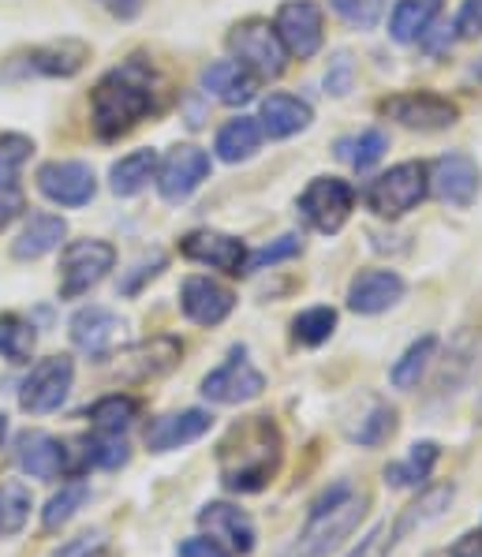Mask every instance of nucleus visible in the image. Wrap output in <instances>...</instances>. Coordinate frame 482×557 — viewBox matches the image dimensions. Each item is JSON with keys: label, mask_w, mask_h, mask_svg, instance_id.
Masks as SVG:
<instances>
[{"label": "nucleus", "mask_w": 482, "mask_h": 557, "mask_svg": "<svg viewBox=\"0 0 482 557\" xmlns=\"http://www.w3.org/2000/svg\"><path fill=\"white\" fill-rule=\"evenodd\" d=\"M281 460L284 442L277 423L270 416L239 419L218 449L221 483L232 494H258L273 483V475L281 471Z\"/></svg>", "instance_id": "1"}, {"label": "nucleus", "mask_w": 482, "mask_h": 557, "mask_svg": "<svg viewBox=\"0 0 482 557\" xmlns=\"http://www.w3.org/2000/svg\"><path fill=\"white\" fill-rule=\"evenodd\" d=\"M158 109V79L146 60H127L98 79L90 90V124L98 139L113 143Z\"/></svg>", "instance_id": "2"}, {"label": "nucleus", "mask_w": 482, "mask_h": 557, "mask_svg": "<svg viewBox=\"0 0 482 557\" xmlns=\"http://www.w3.org/2000/svg\"><path fill=\"white\" fill-rule=\"evenodd\" d=\"M363 517H367L363 494H356L351 483H333L330 491L318 494L311 512H307L304 531L277 557H325L359 528Z\"/></svg>", "instance_id": "3"}, {"label": "nucleus", "mask_w": 482, "mask_h": 557, "mask_svg": "<svg viewBox=\"0 0 482 557\" xmlns=\"http://www.w3.org/2000/svg\"><path fill=\"white\" fill-rule=\"evenodd\" d=\"M430 195V180L423 161H400L390 173L374 176L367 187V206L385 221H397L411 213Z\"/></svg>", "instance_id": "4"}, {"label": "nucleus", "mask_w": 482, "mask_h": 557, "mask_svg": "<svg viewBox=\"0 0 482 557\" xmlns=\"http://www.w3.org/2000/svg\"><path fill=\"white\" fill-rule=\"evenodd\" d=\"M225 46L232 60H236L239 67H247L255 79H277V75H284V67H288V53H284L277 30L265 20L236 23V27L228 30Z\"/></svg>", "instance_id": "5"}, {"label": "nucleus", "mask_w": 482, "mask_h": 557, "mask_svg": "<svg viewBox=\"0 0 482 557\" xmlns=\"http://www.w3.org/2000/svg\"><path fill=\"white\" fill-rule=\"evenodd\" d=\"M116 265V247L109 239H72L60 255V296L79 299L98 288Z\"/></svg>", "instance_id": "6"}, {"label": "nucleus", "mask_w": 482, "mask_h": 557, "mask_svg": "<svg viewBox=\"0 0 482 557\" xmlns=\"http://www.w3.org/2000/svg\"><path fill=\"white\" fill-rule=\"evenodd\" d=\"M356 210V187L341 176H314L299 195V213L322 236H337Z\"/></svg>", "instance_id": "7"}, {"label": "nucleus", "mask_w": 482, "mask_h": 557, "mask_svg": "<svg viewBox=\"0 0 482 557\" xmlns=\"http://www.w3.org/2000/svg\"><path fill=\"white\" fill-rule=\"evenodd\" d=\"M273 30H277L284 53L296 60H311L325 41L322 8L314 0H284L277 15H273Z\"/></svg>", "instance_id": "8"}, {"label": "nucleus", "mask_w": 482, "mask_h": 557, "mask_svg": "<svg viewBox=\"0 0 482 557\" xmlns=\"http://www.w3.org/2000/svg\"><path fill=\"white\" fill-rule=\"evenodd\" d=\"M75 382V363L72 356H49L41 363L30 367L27 382L20 389V408L30 411V416H49L67 400Z\"/></svg>", "instance_id": "9"}, {"label": "nucleus", "mask_w": 482, "mask_h": 557, "mask_svg": "<svg viewBox=\"0 0 482 557\" xmlns=\"http://www.w3.org/2000/svg\"><path fill=\"white\" fill-rule=\"evenodd\" d=\"M427 180H430V195L456 206V210H468V206L475 202L479 191H482L479 161L471 158V153H464V150L442 153L434 165H427Z\"/></svg>", "instance_id": "10"}, {"label": "nucleus", "mask_w": 482, "mask_h": 557, "mask_svg": "<svg viewBox=\"0 0 482 557\" xmlns=\"http://www.w3.org/2000/svg\"><path fill=\"white\" fill-rule=\"evenodd\" d=\"M382 116L397 120V124L411 127V132H445L460 120V106L442 94L430 90H411V94H397V98H385Z\"/></svg>", "instance_id": "11"}, {"label": "nucleus", "mask_w": 482, "mask_h": 557, "mask_svg": "<svg viewBox=\"0 0 482 557\" xmlns=\"http://www.w3.org/2000/svg\"><path fill=\"white\" fill-rule=\"evenodd\" d=\"M265 374L247 359L244 348H236L218 371H210L202 379V397L210 405H247V400L262 397Z\"/></svg>", "instance_id": "12"}, {"label": "nucleus", "mask_w": 482, "mask_h": 557, "mask_svg": "<svg viewBox=\"0 0 482 557\" xmlns=\"http://www.w3.org/2000/svg\"><path fill=\"white\" fill-rule=\"evenodd\" d=\"M90 60V46L79 38H60L46 41V46H34L30 53L15 60V67L8 75H41V79H72L79 75Z\"/></svg>", "instance_id": "13"}, {"label": "nucleus", "mask_w": 482, "mask_h": 557, "mask_svg": "<svg viewBox=\"0 0 482 557\" xmlns=\"http://www.w3.org/2000/svg\"><path fill=\"white\" fill-rule=\"evenodd\" d=\"M210 176V153L199 147H176L165 153V161H158V195L165 202H184L202 187V180Z\"/></svg>", "instance_id": "14"}, {"label": "nucleus", "mask_w": 482, "mask_h": 557, "mask_svg": "<svg viewBox=\"0 0 482 557\" xmlns=\"http://www.w3.org/2000/svg\"><path fill=\"white\" fill-rule=\"evenodd\" d=\"M180 255L187 262L210 265V270L232 273V277H244V262H247V244L218 228H195L180 239Z\"/></svg>", "instance_id": "15"}, {"label": "nucleus", "mask_w": 482, "mask_h": 557, "mask_svg": "<svg viewBox=\"0 0 482 557\" xmlns=\"http://www.w3.org/2000/svg\"><path fill=\"white\" fill-rule=\"evenodd\" d=\"M38 191L57 206H86L98 195V180L86 161H46L38 169Z\"/></svg>", "instance_id": "16"}, {"label": "nucleus", "mask_w": 482, "mask_h": 557, "mask_svg": "<svg viewBox=\"0 0 482 557\" xmlns=\"http://www.w3.org/2000/svg\"><path fill=\"white\" fill-rule=\"evenodd\" d=\"M180 356H184V345L176 337H150L120 352L116 374L124 382H153L169 374L180 363Z\"/></svg>", "instance_id": "17"}, {"label": "nucleus", "mask_w": 482, "mask_h": 557, "mask_svg": "<svg viewBox=\"0 0 482 557\" xmlns=\"http://www.w3.org/2000/svg\"><path fill=\"white\" fill-rule=\"evenodd\" d=\"M232 307H236V293L213 277L195 273V277H187L184 285H180V311L195 325H206V330L221 325L232 314Z\"/></svg>", "instance_id": "18"}, {"label": "nucleus", "mask_w": 482, "mask_h": 557, "mask_svg": "<svg viewBox=\"0 0 482 557\" xmlns=\"http://www.w3.org/2000/svg\"><path fill=\"white\" fill-rule=\"evenodd\" d=\"M15 460L30 479H60L75 471L72 449H64V442H57L46 431H23L15 438Z\"/></svg>", "instance_id": "19"}, {"label": "nucleus", "mask_w": 482, "mask_h": 557, "mask_svg": "<svg viewBox=\"0 0 482 557\" xmlns=\"http://www.w3.org/2000/svg\"><path fill=\"white\" fill-rule=\"evenodd\" d=\"M199 528L210 539H218L228 554H239V557L251 554L255 543H258L255 520L247 517L239 505H228V502H210V505H206V509L199 512Z\"/></svg>", "instance_id": "20"}, {"label": "nucleus", "mask_w": 482, "mask_h": 557, "mask_svg": "<svg viewBox=\"0 0 482 557\" xmlns=\"http://www.w3.org/2000/svg\"><path fill=\"white\" fill-rule=\"evenodd\" d=\"M404 277L397 270H363L348 285V307L356 314H382L404 299Z\"/></svg>", "instance_id": "21"}, {"label": "nucleus", "mask_w": 482, "mask_h": 557, "mask_svg": "<svg viewBox=\"0 0 482 557\" xmlns=\"http://www.w3.org/2000/svg\"><path fill=\"white\" fill-rule=\"evenodd\" d=\"M120 330H124V322H120L109 307L90 304L72 314V345L90 359H106L113 352Z\"/></svg>", "instance_id": "22"}, {"label": "nucleus", "mask_w": 482, "mask_h": 557, "mask_svg": "<svg viewBox=\"0 0 482 557\" xmlns=\"http://www.w3.org/2000/svg\"><path fill=\"white\" fill-rule=\"evenodd\" d=\"M210 426H213V416L202 408H187V411H176V416H161L146 426V449L172 453V449H180V445L199 442Z\"/></svg>", "instance_id": "23"}, {"label": "nucleus", "mask_w": 482, "mask_h": 557, "mask_svg": "<svg viewBox=\"0 0 482 557\" xmlns=\"http://www.w3.org/2000/svg\"><path fill=\"white\" fill-rule=\"evenodd\" d=\"M311 120L314 109L296 94H270V98H262V109H258V124H262V135H270V139H292V135L307 132Z\"/></svg>", "instance_id": "24"}, {"label": "nucleus", "mask_w": 482, "mask_h": 557, "mask_svg": "<svg viewBox=\"0 0 482 557\" xmlns=\"http://www.w3.org/2000/svg\"><path fill=\"white\" fill-rule=\"evenodd\" d=\"M202 90L213 94L221 106H247L258 90V79L236 60H213L210 67H202Z\"/></svg>", "instance_id": "25"}, {"label": "nucleus", "mask_w": 482, "mask_h": 557, "mask_svg": "<svg viewBox=\"0 0 482 557\" xmlns=\"http://www.w3.org/2000/svg\"><path fill=\"white\" fill-rule=\"evenodd\" d=\"M64 236H67V221L64 218H57V213H34V218L27 221V228L15 236L12 259L15 262L41 259V255L57 251V247L64 244Z\"/></svg>", "instance_id": "26"}, {"label": "nucleus", "mask_w": 482, "mask_h": 557, "mask_svg": "<svg viewBox=\"0 0 482 557\" xmlns=\"http://www.w3.org/2000/svg\"><path fill=\"white\" fill-rule=\"evenodd\" d=\"M442 15V0H400L390 15V38L397 46H416Z\"/></svg>", "instance_id": "27"}, {"label": "nucleus", "mask_w": 482, "mask_h": 557, "mask_svg": "<svg viewBox=\"0 0 482 557\" xmlns=\"http://www.w3.org/2000/svg\"><path fill=\"white\" fill-rule=\"evenodd\" d=\"M262 124H258L255 116H236L228 120L225 127L218 132V143H213V150H218V158L225 161V165H239V161H251L258 147H262Z\"/></svg>", "instance_id": "28"}, {"label": "nucleus", "mask_w": 482, "mask_h": 557, "mask_svg": "<svg viewBox=\"0 0 482 557\" xmlns=\"http://www.w3.org/2000/svg\"><path fill=\"white\" fill-rule=\"evenodd\" d=\"M158 176V153L153 150H132L109 169V187L120 199H132L150 187V180Z\"/></svg>", "instance_id": "29"}, {"label": "nucleus", "mask_w": 482, "mask_h": 557, "mask_svg": "<svg viewBox=\"0 0 482 557\" xmlns=\"http://www.w3.org/2000/svg\"><path fill=\"white\" fill-rule=\"evenodd\" d=\"M437 457H442V445L437 442H416L408 453V460H397V465L385 468V483L393 491H411V486H427L430 471H434Z\"/></svg>", "instance_id": "30"}, {"label": "nucleus", "mask_w": 482, "mask_h": 557, "mask_svg": "<svg viewBox=\"0 0 482 557\" xmlns=\"http://www.w3.org/2000/svg\"><path fill=\"white\" fill-rule=\"evenodd\" d=\"M75 460V471L83 468H106V471H116L132 460V449H127L124 434H90V438L79 442V449H72Z\"/></svg>", "instance_id": "31"}, {"label": "nucleus", "mask_w": 482, "mask_h": 557, "mask_svg": "<svg viewBox=\"0 0 482 557\" xmlns=\"http://www.w3.org/2000/svg\"><path fill=\"white\" fill-rule=\"evenodd\" d=\"M453 498H456V486L453 483L427 486V491L419 494V498L411 502L397 520H393V524H397V535L404 539V535H411L416 528H423V524H430V520H437L453 505Z\"/></svg>", "instance_id": "32"}, {"label": "nucleus", "mask_w": 482, "mask_h": 557, "mask_svg": "<svg viewBox=\"0 0 482 557\" xmlns=\"http://www.w3.org/2000/svg\"><path fill=\"white\" fill-rule=\"evenodd\" d=\"M397 434V408L382 397H370V408L359 416L356 426H348V438L367 445V449H378Z\"/></svg>", "instance_id": "33"}, {"label": "nucleus", "mask_w": 482, "mask_h": 557, "mask_svg": "<svg viewBox=\"0 0 482 557\" xmlns=\"http://www.w3.org/2000/svg\"><path fill=\"white\" fill-rule=\"evenodd\" d=\"M135 416H139V400L124 397V393H109V397L94 400V405L86 408V419H90L94 431H101V434H124L127 426L135 423Z\"/></svg>", "instance_id": "34"}, {"label": "nucleus", "mask_w": 482, "mask_h": 557, "mask_svg": "<svg viewBox=\"0 0 482 557\" xmlns=\"http://www.w3.org/2000/svg\"><path fill=\"white\" fill-rule=\"evenodd\" d=\"M385 150H390V135H385L382 127H367V132L337 143V158L348 161L356 173H367L370 165H378V161L385 158Z\"/></svg>", "instance_id": "35"}, {"label": "nucleus", "mask_w": 482, "mask_h": 557, "mask_svg": "<svg viewBox=\"0 0 482 557\" xmlns=\"http://www.w3.org/2000/svg\"><path fill=\"white\" fill-rule=\"evenodd\" d=\"M434 356H437V337H419L416 345H408V352L393 363L390 382L397 385V389H416V385L423 382V374L430 371V363H434Z\"/></svg>", "instance_id": "36"}, {"label": "nucleus", "mask_w": 482, "mask_h": 557, "mask_svg": "<svg viewBox=\"0 0 482 557\" xmlns=\"http://www.w3.org/2000/svg\"><path fill=\"white\" fill-rule=\"evenodd\" d=\"M34 341H38V333H34V325L27 319H20V314H0V356H4L8 363H27L34 356Z\"/></svg>", "instance_id": "37"}, {"label": "nucleus", "mask_w": 482, "mask_h": 557, "mask_svg": "<svg viewBox=\"0 0 482 557\" xmlns=\"http://www.w3.org/2000/svg\"><path fill=\"white\" fill-rule=\"evenodd\" d=\"M333 330H337V311H333V307H307V311H299L296 322H292V337L307 348L325 345V341L333 337Z\"/></svg>", "instance_id": "38"}, {"label": "nucleus", "mask_w": 482, "mask_h": 557, "mask_svg": "<svg viewBox=\"0 0 482 557\" xmlns=\"http://www.w3.org/2000/svg\"><path fill=\"white\" fill-rule=\"evenodd\" d=\"M30 517V491L23 483H0V539L20 535Z\"/></svg>", "instance_id": "39"}, {"label": "nucleus", "mask_w": 482, "mask_h": 557, "mask_svg": "<svg viewBox=\"0 0 482 557\" xmlns=\"http://www.w3.org/2000/svg\"><path fill=\"white\" fill-rule=\"evenodd\" d=\"M86 498H90V486H86V483L60 486V494H53L46 509H41V528H46V531H60V528L67 524V520L75 517V512L83 509Z\"/></svg>", "instance_id": "40"}, {"label": "nucleus", "mask_w": 482, "mask_h": 557, "mask_svg": "<svg viewBox=\"0 0 482 557\" xmlns=\"http://www.w3.org/2000/svg\"><path fill=\"white\" fill-rule=\"evenodd\" d=\"M34 153V139L20 132H4L0 135V187H15V180H20L23 165L30 161Z\"/></svg>", "instance_id": "41"}, {"label": "nucleus", "mask_w": 482, "mask_h": 557, "mask_svg": "<svg viewBox=\"0 0 482 557\" xmlns=\"http://www.w3.org/2000/svg\"><path fill=\"white\" fill-rule=\"evenodd\" d=\"M330 8L351 30H374L385 15V0H330Z\"/></svg>", "instance_id": "42"}, {"label": "nucleus", "mask_w": 482, "mask_h": 557, "mask_svg": "<svg viewBox=\"0 0 482 557\" xmlns=\"http://www.w3.org/2000/svg\"><path fill=\"white\" fill-rule=\"evenodd\" d=\"M299 251H304V244H299V236H281V239H273V244H265V247H255V251H247L244 277H247V273L265 270V265H277V262L296 259Z\"/></svg>", "instance_id": "43"}, {"label": "nucleus", "mask_w": 482, "mask_h": 557, "mask_svg": "<svg viewBox=\"0 0 482 557\" xmlns=\"http://www.w3.org/2000/svg\"><path fill=\"white\" fill-rule=\"evenodd\" d=\"M351 87H356V60H351L348 49H341V53L330 60V72H325V90H330L333 98H348Z\"/></svg>", "instance_id": "44"}, {"label": "nucleus", "mask_w": 482, "mask_h": 557, "mask_svg": "<svg viewBox=\"0 0 482 557\" xmlns=\"http://www.w3.org/2000/svg\"><path fill=\"white\" fill-rule=\"evenodd\" d=\"M397 543H400L397 524H390V520H385V524H378L367 539H359V546L348 557H390Z\"/></svg>", "instance_id": "45"}, {"label": "nucleus", "mask_w": 482, "mask_h": 557, "mask_svg": "<svg viewBox=\"0 0 482 557\" xmlns=\"http://www.w3.org/2000/svg\"><path fill=\"white\" fill-rule=\"evenodd\" d=\"M482 34V0H464L460 15H456V38L475 41Z\"/></svg>", "instance_id": "46"}, {"label": "nucleus", "mask_w": 482, "mask_h": 557, "mask_svg": "<svg viewBox=\"0 0 482 557\" xmlns=\"http://www.w3.org/2000/svg\"><path fill=\"white\" fill-rule=\"evenodd\" d=\"M101 550H106V539H101V531H86V535L64 543L60 550H53L49 557H98Z\"/></svg>", "instance_id": "47"}, {"label": "nucleus", "mask_w": 482, "mask_h": 557, "mask_svg": "<svg viewBox=\"0 0 482 557\" xmlns=\"http://www.w3.org/2000/svg\"><path fill=\"white\" fill-rule=\"evenodd\" d=\"M161 270H165V255H153V259H143L139 265H135L132 277H124V285H120V293H127V296L139 293L143 281H146V277H158Z\"/></svg>", "instance_id": "48"}, {"label": "nucleus", "mask_w": 482, "mask_h": 557, "mask_svg": "<svg viewBox=\"0 0 482 557\" xmlns=\"http://www.w3.org/2000/svg\"><path fill=\"white\" fill-rule=\"evenodd\" d=\"M180 557H228L225 546L210 535H195V539H184L180 543Z\"/></svg>", "instance_id": "49"}, {"label": "nucleus", "mask_w": 482, "mask_h": 557, "mask_svg": "<svg viewBox=\"0 0 482 557\" xmlns=\"http://www.w3.org/2000/svg\"><path fill=\"white\" fill-rule=\"evenodd\" d=\"M98 4L106 8L109 15H116V20H135L146 8V0H98Z\"/></svg>", "instance_id": "50"}, {"label": "nucleus", "mask_w": 482, "mask_h": 557, "mask_svg": "<svg viewBox=\"0 0 482 557\" xmlns=\"http://www.w3.org/2000/svg\"><path fill=\"white\" fill-rule=\"evenodd\" d=\"M20 210H23V199L15 195V187H0V228H4Z\"/></svg>", "instance_id": "51"}, {"label": "nucleus", "mask_w": 482, "mask_h": 557, "mask_svg": "<svg viewBox=\"0 0 482 557\" xmlns=\"http://www.w3.org/2000/svg\"><path fill=\"white\" fill-rule=\"evenodd\" d=\"M456 557H482V531H468L460 535V543L453 546Z\"/></svg>", "instance_id": "52"}, {"label": "nucleus", "mask_w": 482, "mask_h": 557, "mask_svg": "<svg viewBox=\"0 0 482 557\" xmlns=\"http://www.w3.org/2000/svg\"><path fill=\"white\" fill-rule=\"evenodd\" d=\"M4 434H8V416L0 411V442H4Z\"/></svg>", "instance_id": "53"}, {"label": "nucleus", "mask_w": 482, "mask_h": 557, "mask_svg": "<svg viewBox=\"0 0 482 557\" xmlns=\"http://www.w3.org/2000/svg\"><path fill=\"white\" fill-rule=\"evenodd\" d=\"M427 557H456V554L453 550H430Z\"/></svg>", "instance_id": "54"}, {"label": "nucleus", "mask_w": 482, "mask_h": 557, "mask_svg": "<svg viewBox=\"0 0 482 557\" xmlns=\"http://www.w3.org/2000/svg\"><path fill=\"white\" fill-rule=\"evenodd\" d=\"M475 416H479V423H482V393H479V405H475Z\"/></svg>", "instance_id": "55"}, {"label": "nucleus", "mask_w": 482, "mask_h": 557, "mask_svg": "<svg viewBox=\"0 0 482 557\" xmlns=\"http://www.w3.org/2000/svg\"><path fill=\"white\" fill-rule=\"evenodd\" d=\"M475 75H479V79H482V60H479V67H475Z\"/></svg>", "instance_id": "56"}]
</instances>
